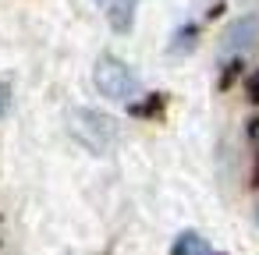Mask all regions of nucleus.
I'll return each mask as SVG.
<instances>
[{"label":"nucleus","instance_id":"20e7f679","mask_svg":"<svg viewBox=\"0 0 259 255\" xmlns=\"http://www.w3.org/2000/svg\"><path fill=\"white\" fill-rule=\"evenodd\" d=\"M170 255H213V244L195 230H181L170 244Z\"/></svg>","mask_w":259,"mask_h":255},{"label":"nucleus","instance_id":"7ed1b4c3","mask_svg":"<svg viewBox=\"0 0 259 255\" xmlns=\"http://www.w3.org/2000/svg\"><path fill=\"white\" fill-rule=\"evenodd\" d=\"M259 43V18L255 15H245V18H234L224 36H220V54L224 57H241L248 54L252 46Z\"/></svg>","mask_w":259,"mask_h":255},{"label":"nucleus","instance_id":"39448f33","mask_svg":"<svg viewBox=\"0 0 259 255\" xmlns=\"http://www.w3.org/2000/svg\"><path fill=\"white\" fill-rule=\"evenodd\" d=\"M135 8H139V0H110V29L128 32L135 22Z\"/></svg>","mask_w":259,"mask_h":255},{"label":"nucleus","instance_id":"f03ea898","mask_svg":"<svg viewBox=\"0 0 259 255\" xmlns=\"http://www.w3.org/2000/svg\"><path fill=\"white\" fill-rule=\"evenodd\" d=\"M68 128H71L75 142H82L89 152H110L114 142H117V135H121V128H117L114 117H107L100 110H85V107L71 110Z\"/></svg>","mask_w":259,"mask_h":255},{"label":"nucleus","instance_id":"f257e3e1","mask_svg":"<svg viewBox=\"0 0 259 255\" xmlns=\"http://www.w3.org/2000/svg\"><path fill=\"white\" fill-rule=\"evenodd\" d=\"M93 85L100 89V96H107V99H114V103H124V99H135V92H139V75H135V68L124 64L121 57L103 54V57H96V64H93Z\"/></svg>","mask_w":259,"mask_h":255},{"label":"nucleus","instance_id":"423d86ee","mask_svg":"<svg viewBox=\"0 0 259 255\" xmlns=\"http://www.w3.org/2000/svg\"><path fill=\"white\" fill-rule=\"evenodd\" d=\"M8 110H11V85L0 82V117H4Z\"/></svg>","mask_w":259,"mask_h":255}]
</instances>
